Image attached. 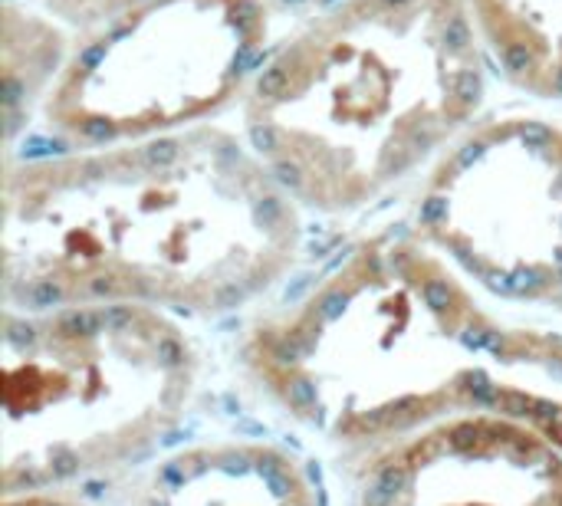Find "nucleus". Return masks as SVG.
Wrapping results in <instances>:
<instances>
[{"label": "nucleus", "mask_w": 562, "mask_h": 506, "mask_svg": "<svg viewBox=\"0 0 562 506\" xmlns=\"http://www.w3.org/2000/svg\"><path fill=\"white\" fill-rule=\"evenodd\" d=\"M240 362L280 415L355 457L470 411L562 444V335L503 326L411 247L355 250Z\"/></svg>", "instance_id": "nucleus-1"}, {"label": "nucleus", "mask_w": 562, "mask_h": 506, "mask_svg": "<svg viewBox=\"0 0 562 506\" xmlns=\"http://www.w3.org/2000/svg\"><path fill=\"white\" fill-rule=\"evenodd\" d=\"M296 247L287 201L230 152L26 177L7 204L3 277L26 309L83 303L227 313L270 286Z\"/></svg>", "instance_id": "nucleus-2"}, {"label": "nucleus", "mask_w": 562, "mask_h": 506, "mask_svg": "<svg viewBox=\"0 0 562 506\" xmlns=\"http://www.w3.org/2000/svg\"><path fill=\"white\" fill-rule=\"evenodd\" d=\"M33 313L3 319V494L128 467L185 421L198 358L151 306Z\"/></svg>", "instance_id": "nucleus-3"}, {"label": "nucleus", "mask_w": 562, "mask_h": 506, "mask_svg": "<svg viewBox=\"0 0 562 506\" xmlns=\"http://www.w3.org/2000/svg\"><path fill=\"white\" fill-rule=\"evenodd\" d=\"M355 506H562V444L497 411L441 418L359 454Z\"/></svg>", "instance_id": "nucleus-4"}, {"label": "nucleus", "mask_w": 562, "mask_h": 506, "mask_svg": "<svg viewBox=\"0 0 562 506\" xmlns=\"http://www.w3.org/2000/svg\"><path fill=\"white\" fill-rule=\"evenodd\" d=\"M418 220L490 290L516 299L562 290V158L529 165L513 184L477 162L454 168Z\"/></svg>", "instance_id": "nucleus-5"}, {"label": "nucleus", "mask_w": 562, "mask_h": 506, "mask_svg": "<svg viewBox=\"0 0 562 506\" xmlns=\"http://www.w3.org/2000/svg\"><path fill=\"white\" fill-rule=\"evenodd\" d=\"M125 506H323L319 483L289 447L221 437L142 470Z\"/></svg>", "instance_id": "nucleus-6"}, {"label": "nucleus", "mask_w": 562, "mask_h": 506, "mask_svg": "<svg viewBox=\"0 0 562 506\" xmlns=\"http://www.w3.org/2000/svg\"><path fill=\"white\" fill-rule=\"evenodd\" d=\"M0 506H89L76 496L62 494L56 487H43V490H17V494H3Z\"/></svg>", "instance_id": "nucleus-7"}, {"label": "nucleus", "mask_w": 562, "mask_h": 506, "mask_svg": "<svg viewBox=\"0 0 562 506\" xmlns=\"http://www.w3.org/2000/svg\"><path fill=\"white\" fill-rule=\"evenodd\" d=\"M289 86V73H287V66L283 63H276L270 66V69H263V76H260V96H266V99H276V96H283Z\"/></svg>", "instance_id": "nucleus-8"}, {"label": "nucleus", "mask_w": 562, "mask_h": 506, "mask_svg": "<svg viewBox=\"0 0 562 506\" xmlns=\"http://www.w3.org/2000/svg\"><path fill=\"white\" fill-rule=\"evenodd\" d=\"M503 63H506L510 73H523V69H529V63H533V50H529V43H526V40L503 43Z\"/></svg>", "instance_id": "nucleus-9"}, {"label": "nucleus", "mask_w": 562, "mask_h": 506, "mask_svg": "<svg viewBox=\"0 0 562 506\" xmlns=\"http://www.w3.org/2000/svg\"><path fill=\"white\" fill-rule=\"evenodd\" d=\"M250 141H253L257 152H266V155H276L283 148V139H280V132L270 122H257V125L250 128Z\"/></svg>", "instance_id": "nucleus-10"}, {"label": "nucleus", "mask_w": 562, "mask_h": 506, "mask_svg": "<svg viewBox=\"0 0 562 506\" xmlns=\"http://www.w3.org/2000/svg\"><path fill=\"white\" fill-rule=\"evenodd\" d=\"M454 96H457L463 105H470V102L480 99V76H477L474 69H461V73H457V82H454Z\"/></svg>", "instance_id": "nucleus-11"}, {"label": "nucleus", "mask_w": 562, "mask_h": 506, "mask_svg": "<svg viewBox=\"0 0 562 506\" xmlns=\"http://www.w3.org/2000/svg\"><path fill=\"white\" fill-rule=\"evenodd\" d=\"M444 43L454 46V50H463L470 43V26L463 17H448V26H444Z\"/></svg>", "instance_id": "nucleus-12"}, {"label": "nucleus", "mask_w": 562, "mask_h": 506, "mask_svg": "<svg viewBox=\"0 0 562 506\" xmlns=\"http://www.w3.org/2000/svg\"><path fill=\"white\" fill-rule=\"evenodd\" d=\"M520 141L523 145H529V148H550L552 145V132L543 122H526L523 128H520Z\"/></svg>", "instance_id": "nucleus-13"}, {"label": "nucleus", "mask_w": 562, "mask_h": 506, "mask_svg": "<svg viewBox=\"0 0 562 506\" xmlns=\"http://www.w3.org/2000/svg\"><path fill=\"white\" fill-rule=\"evenodd\" d=\"M17 99H20V82L13 76L3 79V105L10 109V105H17Z\"/></svg>", "instance_id": "nucleus-14"}, {"label": "nucleus", "mask_w": 562, "mask_h": 506, "mask_svg": "<svg viewBox=\"0 0 562 506\" xmlns=\"http://www.w3.org/2000/svg\"><path fill=\"white\" fill-rule=\"evenodd\" d=\"M552 92L562 96V69H556V76H552Z\"/></svg>", "instance_id": "nucleus-15"}, {"label": "nucleus", "mask_w": 562, "mask_h": 506, "mask_svg": "<svg viewBox=\"0 0 562 506\" xmlns=\"http://www.w3.org/2000/svg\"><path fill=\"white\" fill-rule=\"evenodd\" d=\"M391 3H395V0H391Z\"/></svg>", "instance_id": "nucleus-16"}]
</instances>
